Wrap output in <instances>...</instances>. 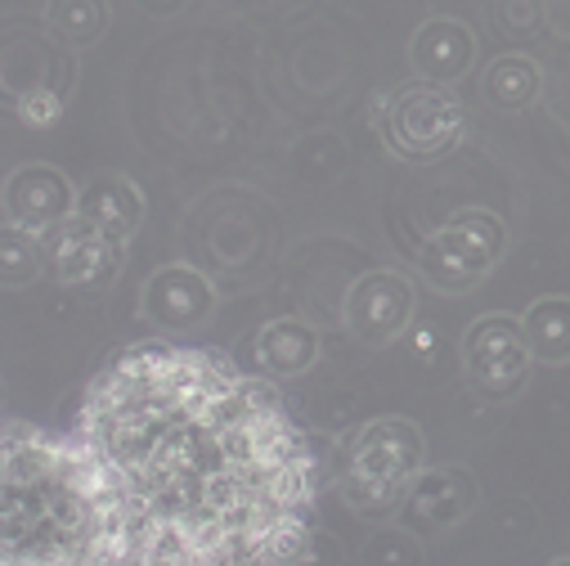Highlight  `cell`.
Listing matches in <instances>:
<instances>
[{"label": "cell", "mask_w": 570, "mask_h": 566, "mask_svg": "<svg viewBox=\"0 0 570 566\" xmlns=\"http://www.w3.org/2000/svg\"><path fill=\"white\" fill-rule=\"evenodd\" d=\"M0 562L6 566H108V530L72 437L6 418L0 441Z\"/></svg>", "instance_id": "7a4b0ae2"}, {"label": "cell", "mask_w": 570, "mask_h": 566, "mask_svg": "<svg viewBox=\"0 0 570 566\" xmlns=\"http://www.w3.org/2000/svg\"><path fill=\"white\" fill-rule=\"evenodd\" d=\"M108 566H297L324 463L278 391L180 342L117 351L77 404Z\"/></svg>", "instance_id": "6da1fadb"}, {"label": "cell", "mask_w": 570, "mask_h": 566, "mask_svg": "<svg viewBox=\"0 0 570 566\" xmlns=\"http://www.w3.org/2000/svg\"><path fill=\"white\" fill-rule=\"evenodd\" d=\"M494 265H499V261H494L490 252H481V247H476L463 230H454L450 221H445L441 230L426 234L422 247H417V274L432 283L436 293H450V297L472 293Z\"/></svg>", "instance_id": "7c38bea8"}, {"label": "cell", "mask_w": 570, "mask_h": 566, "mask_svg": "<svg viewBox=\"0 0 570 566\" xmlns=\"http://www.w3.org/2000/svg\"><path fill=\"white\" fill-rule=\"evenodd\" d=\"M41 274H46L41 234L6 221V230H0V279H6V289H28V283Z\"/></svg>", "instance_id": "ac0fdd59"}, {"label": "cell", "mask_w": 570, "mask_h": 566, "mask_svg": "<svg viewBox=\"0 0 570 566\" xmlns=\"http://www.w3.org/2000/svg\"><path fill=\"white\" fill-rule=\"evenodd\" d=\"M342 544L328 535V530H320V526H311V535H306V544H302V553H297V562H337L342 553H337Z\"/></svg>", "instance_id": "7402d4cb"}, {"label": "cell", "mask_w": 570, "mask_h": 566, "mask_svg": "<svg viewBox=\"0 0 570 566\" xmlns=\"http://www.w3.org/2000/svg\"><path fill=\"white\" fill-rule=\"evenodd\" d=\"M543 95V68L530 55H499L481 72V99L499 113H525Z\"/></svg>", "instance_id": "9a60e30c"}, {"label": "cell", "mask_w": 570, "mask_h": 566, "mask_svg": "<svg viewBox=\"0 0 570 566\" xmlns=\"http://www.w3.org/2000/svg\"><path fill=\"white\" fill-rule=\"evenodd\" d=\"M81 207V189L72 185L68 172L50 167V163H28L19 172H10L6 180V221L23 225V230H55L68 216H77Z\"/></svg>", "instance_id": "30bf717a"}, {"label": "cell", "mask_w": 570, "mask_h": 566, "mask_svg": "<svg viewBox=\"0 0 570 566\" xmlns=\"http://www.w3.org/2000/svg\"><path fill=\"white\" fill-rule=\"evenodd\" d=\"M108 28H112L108 0H46V32L59 46H72V50L99 46Z\"/></svg>", "instance_id": "e0dca14e"}, {"label": "cell", "mask_w": 570, "mask_h": 566, "mask_svg": "<svg viewBox=\"0 0 570 566\" xmlns=\"http://www.w3.org/2000/svg\"><path fill=\"white\" fill-rule=\"evenodd\" d=\"M476 499H481V486H476L472 468L441 463V468H422L409 481V495H404V504H400L395 517L413 535L432 539V535H445V530L463 526L476 513Z\"/></svg>", "instance_id": "9c48e42d"}, {"label": "cell", "mask_w": 570, "mask_h": 566, "mask_svg": "<svg viewBox=\"0 0 570 566\" xmlns=\"http://www.w3.org/2000/svg\"><path fill=\"white\" fill-rule=\"evenodd\" d=\"M445 342H441V333L432 329V324H422V329H413V338H409V355L413 360H422L426 369H432L436 364V351H441Z\"/></svg>", "instance_id": "603a6c76"}, {"label": "cell", "mask_w": 570, "mask_h": 566, "mask_svg": "<svg viewBox=\"0 0 570 566\" xmlns=\"http://www.w3.org/2000/svg\"><path fill=\"white\" fill-rule=\"evenodd\" d=\"M216 283L185 261L158 265L145 279V293H139V320L158 333H194L216 315Z\"/></svg>", "instance_id": "ba28073f"}, {"label": "cell", "mask_w": 570, "mask_h": 566, "mask_svg": "<svg viewBox=\"0 0 570 566\" xmlns=\"http://www.w3.org/2000/svg\"><path fill=\"white\" fill-rule=\"evenodd\" d=\"M324 342H320V329L297 320V315H283V320H269L256 342H252V355H256V369L274 382L283 378H302L315 369Z\"/></svg>", "instance_id": "4fadbf2b"}, {"label": "cell", "mask_w": 570, "mask_h": 566, "mask_svg": "<svg viewBox=\"0 0 570 566\" xmlns=\"http://www.w3.org/2000/svg\"><path fill=\"white\" fill-rule=\"evenodd\" d=\"M459 364L468 387L490 400V404H508L530 387L534 373V355L521 329V315H481L468 324L463 342H459Z\"/></svg>", "instance_id": "5b68a950"}, {"label": "cell", "mask_w": 570, "mask_h": 566, "mask_svg": "<svg viewBox=\"0 0 570 566\" xmlns=\"http://www.w3.org/2000/svg\"><path fill=\"white\" fill-rule=\"evenodd\" d=\"M19 113H23V126L50 130V126H59V117H63V99H59L50 86H32V90L19 99Z\"/></svg>", "instance_id": "44dd1931"}, {"label": "cell", "mask_w": 570, "mask_h": 566, "mask_svg": "<svg viewBox=\"0 0 570 566\" xmlns=\"http://www.w3.org/2000/svg\"><path fill=\"white\" fill-rule=\"evenodd\" d=\"M46 243V270L55 274V283H63V289H104V283H112L126 265V238L99 230L90 216H68L63 225L46 230L41 234Z\"/></svg>", "instance_id": "8992f818"}, {"label": "cell", "mask_w": 570, "mask_h": 566, "mask_svg": "<svg viewBox=\"0 0 570 566\" xmlns=\"http://www.w3.org/2000/svg\"><path fill=\"white\" fill-rule=\"evenodd\" d=\"M417 315V289L400 270H368L351 283L342 302V324L360 347H386L409 333Z\"/></svg>", "instance_id": "52a82bcc"}, {"label": "cell", "mask_w": 570, "mask_h": 566, "mask_svg": "<svg viewBox=\"0 0 570 566\" xmlns=\"http://www.w3.org/2000/svg\"><path fill=\"white\" fill-rule=\"evenodd\" d=\"M530 355L539 364H570V297L543 293L521 311Z\"/></svg>", "instance_id": "2e32d148"}, {"label": "cell", "mask_w": 570, "mask_h": 566, "mask_svg": "<svg viewBox=\"0 0 570 566\" xmlns=\"http://www.w3.org/2000/svg\"><path fill=\"white\" fill-rule=\"evenodd\" d=\"M373 126L400 163L426 167V163H441L463 139L468 113L445 86L417 81L400 95H377L373 99Z\"/></svg>", "instance_id": "277c9868"}, {"label": "cell", "mask_w": 570, "mask_h": 566, "mask_svg": "<svg viewBox=\"0 0 570 566\" xmlns=\"http://www.w3.org/2000/svg\"><path fill=\"white\" fill-rule=\"evenodd\" d=\"M81 216H90L99 230L117 234V238H135L139 225H145V194H139L135 180L117 176V172H99L81 185Z\"/></svg>", "instance_id": "5bb4252c"}, {"label": "cell", "mask_w": 570, "mask_h": 566, "mask_svg": "<svg viewBox=\"0 0 570 566\" xmlns=\"http://www.w3.org/2000/svg\"><path fill=\"white\" fill-rule=\"evenodd\" d=\"M189 0H135V10H145L149 19H176Z\"/></svg>", "instance_id": "cb8c5ba5"}, {"label": "cell", "mask_w": 570, "mask_h": 566, "mask_svg": "<svg viewBox=\"0 0 570 566\" xmlns=\"http://www.w3.org/2000/svg\"><path fill=\"white\" fill-rule=\"evenodd\" d=\"M426 468V437L409 418H373L346 441V463L337 472L342 504L364 521H386L400 513L409 481Z\"/></svg>", "instance_id": "3957f363"}, {"label": "cell", "mask_w": 570, "mask_h": 566, "mask_svg": "<svg viewBox=\"0 0 570 566\" xmlns=\"http://www.w3.org/2000/svg\"><path fill=\"white\" fill-rule=\"evenodd\" d=\"M409 68L432 81V86H454L476 68V32L450 14L422 19L409 37Z\"/></svg>", "instance_id": "8fae6325"}, {"label": "cell", "mask_w": 570, "mask_h": 566, "mask_svg": "<svg viewBox=\"0 0 570 566\" xmlns=\"http://www.w3.org/2000/svg\"><path fill=\"white\" fill-rule=\"evenodd\" d=\"M364 562L368 566H417L422 562V535H413L409 526H386L364 544Z\"/></svg>", "instance_id": "d6986e66"}, {"label": "cell", "mask_w": 570, "mask_h": 566, "mask_svg": "<svg viewBox=\"0 0 570 566\" xmlns=\"http://www.w3.org/2000/svg\"><path fill=\"white\" fill-rule=\"evenodd\" d=\"M450 225L454 230H463L481 252H490L494 261H503L508 256V225H503V216L499 212H490V207H463V212H454L450 216Z\"/></svg>", "instance_id": "ffe728a7"}]
</instances>
